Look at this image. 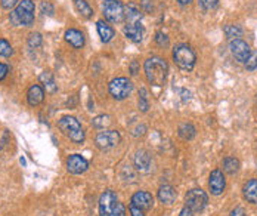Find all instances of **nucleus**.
<instances>
[{"mask_svg": "<svg viewBox=\"0 0 257 216\" xmlns=\"http://www.w3.org/2000/svg\"><path fill=\"white\" fill-rule=\"evenodd\" d=\"M144 71L147 76V80L150 85L161 88L164 86L167 80V73H169V65L166 59L160 56H151L145 61L144 64Z\"/></svg>", "mask_w": 257, "mask_h": 216, "instance_id": "obj_1", "label": "nucleus"}, {"mask_svg": "<svg viewBox=\"0 0 257 216\" xmlns=\"http://www.w3.org/2000/svg\"><path fill=\"white\" fill-rule=\"evenodd\" d=\"M99 215L126 216V209L112 190H106L99 197Z\"/></svg>", "mask_w": 257, "mask_h": 216, "instance_id": "obj_2", "label": "nucleus"}, {"mask_svg": "<svg viewBox=\"0 0 257 216\" xmlns=\"http://www.w3.org/2000/svg\"><path fill=\"white\" fill-rule=\"evenodd\" d=\"M34 10L36 7L33 0H19L15 10L10 12V22H13V25L30 27L34 24Z\"/></svg>", "mask_w": 257, "mask_h": 216, "instance_id": "obj_3", "label": "nucleus"}, {"mask_svg": "<svg viewBox=\"0 0 257 216\" xmlns=\"http://www.w3.org/2000/svg\"><path fill=\"white\" fill-rule=\"evenodd\" d=\"M58 127L73 142H76V144H83L85 142V130H83L80 121L76 117H73V115H64V117H61L58 120Z\"/></svg>", "mask_w": 257, "mask_h": 216, "instance_id": "obj_4", "label": "nucleus"}, {"mask_svg": "<svg viewBox=\"0 0 257 216\" xmlns=\"http://www.w3.org/2000/svg\"><path fill=\"white\" fill-rule=\"evenodd\" d=\"M173 61L180 70L191 71V70H194L195 62H197L195 51L189 45L180 43V45L174 46V49H173Z\"/></svg>", "mask_w": 257, "mask_h": 216, "instance_id": "obj_5", "label": "nucleus"}, {"mask_svg": "<svg viewBox=\"0 0 257 216\" xmlns=\"http://www.w3.org/2000/svg\"><path fill=\"white\" fill-rule=\"evenodd\" d=\"M102 15L111 24H121L124 21V4L120 0H103Z\"/></svg>", "mask_w": 257, "mask_h": 216, "instance_id": "obj_6", "label": "nucleus"}, {"mask_svg": "<svg viewBox=\"0 0 257 216\" xmlns=\"http://www.w3.org/2000/svg\"><path fill=\"white\" fill-rule=\"evenodd\" d=\"M108 91L109 95L117 100V101H123L126 98H129L133 92V83L127 79V77H115L109 82L108 85Z\"/></svg>", "mask_w": 257, "mask_h": 216, "instance_id": "obj_7", "label": "nucleus"}, {"mask_svg": "<svg viewBox=\"0 0 257 216\" xmlns=\"http://www.w3.org/2000/svg\"><path fill=\"white\" fill-rule=\"evenodd\" d=\"M207 203H208V197H207L206 191H203L201 188H192L185 196V206L189 208L194 214L203 212L206 209Z\"/></svg>", "mask_w": 257, "mask_h": 216, "instance_id": "obj_8", "label": "nucleus"}, {"mask_svg": "<svg viewBox=\"0 0 257 216\" xmlns=\"http://www.w3.org/2000/svg\"><path fill=\"white\" fill-rule=\"evenodd\" d=\"M120 142H121V135L118 130H103V132H99L95 138L96 147L102 151H108L117 147Z\"/></svg>", "mask_w": 257, "mask_h": 216, "instance_id": "obj_9", "label": "nucleus"}, {"mask_svg": "<svg viewBox=\"0 0 257 216\" xmlns=\"http://www.w3.org/2000/svg\"><path fill=\"white\" fill-rule=\"evenodd\" d=\"M229 51L232 54V56L238 61V62H246L252 54V49L249 46L247 42H244L243 39H234L229 42Z\"/></svg>", "mask_w": 257, "mask_h": 216, "instance_id": "obj_10", "label": "nucleus"}, {"mask_svg": "<svg viewBox=\"0 0 257 216\" xmlns=\"http://www.w3.org/2000/svg\"><path fill=\"white\" fill-rule=\"evenodd\" d=\"M133 163H135L136 170L141 172V173H145V175L151 173L153 169H154V167H153V166H154L153 157H151V154H150L148 151H145V150L136 151L135 159H133Z\"/></svg>", "mask_w": 257, "mask_h": 216, "instance_id": "obj_11", "label": "nucleus"}, {"mask_svg": "<svg viewBox=\"0 0 257 216\" xmlns=\"http://www.w3.org/2000/svg\"><path fill=\"white\" fill-rule=\"evenodd\" d=\"M208 188L211 191L213 196H220L223 194L225 188H226V179H225V175L220 169H214L211 173H210V178H208Z\"/></svg>", "mask_w": 257, "mask_h": 216, "instance_id": "obj_12", "label": "nucleus"}, {"mask_svg": "<svg viewBox=\"0 0 257 216\" xmlns=\"http://www.w3.org/2000/svg\"><path fill=\"white\" fill-rule=\"evenodd\" d=\"M67 169L73 175H82L89 169V162L80 154H73L67 159Z\"/></svg>", "mask_w": 257, "mask_h": 216, "instance_id": "obj_13", "label": "nucleus"}, {"mask_svg": "<svg viewBox=\"0 0 257 216\" xmlns=\"http://www.w3.org/2000/svg\"><path fill=\"white\" fill-rule=\"evenodd\" d=\"M130 205H135L142 211H150L154 206V197L148 191H138L132 196Z\"/></svg>", "mask_w": 257, "mask_h": 216, "instance_id": "obj_14", "label": "nucleus"}, {"mask_svg": "<svg viewBox=\"0 0 257 216\" xmlns=\"http://www.w3.org/2000/svg\"><path fill=\"white\" fill-rule=\"evenodd\" d=\"M124 34L126 37L133 42V43H141L144 40L145 36V28L142 25V22H136V24H126L124 25Z\"/></svg>", "mask_w": 257, "mask_h": 216, "instance_id": "obj_15", "label": "nucleus"}, {"mask_svg": "<svg viewBox=\"0 0 257 216\" xmlns=\"http://www.w3.org/2000/svg\"><path fill=\"white\" fill-rule=\"evenodd\" d=\"M124 19L126 24H136L142 22V9L138 3L130 1L129 4L124 6Z\"/></svg>", "mask_w": 257, "mask_h": 216, "instance_id": "obj_16", "label": "nucleus"}, {"mask_svg": "<svg viewBox=\"0 0 257 216\" xmlns=\"http://www.w3.org/2000/svg\"><path fill=\"white\" fill-rule=\"evenodd\" d=\"M45 100V89L40 85H33L30 86L28 92H27V103L31 107H37L43 103Z\"/></svg>", "mask_w": 257, "mask_h": 216, "instance_id": "obj_17", "label": "nucleus"}, {"mask_svg": "<svg viewBox=\"0 0 257 216\" xmlns=\"http://www.w3.org/2000/svg\"><path fill=\"white\" fill-rule=\"evenodd\" d=\"M64 37H65V42L70 43L76 49H82L85 46V36H83V33L80 30L70 28V30L65 31Z\"/></svg>", "mask_w": 257, "mask_h": 216, "instance_id": "obj_18", "label": "nucleus"}, {"mask_svg": "<svg viewBox=\"0 0 257 216\" xmlns=\"http://www.w3.org/2000/svg\"><path fill=\"white\" fill-rule=\"evenodd\" d=\"M96 30H98V34H99V37L103 43H109L115 36V30L103 19H99L96 22Z\"/></svg>", "mask_w": 257, "mask_h": 216, "instance_id": "obj_19", "label": "nucleus"}, {"mask_svg": "<svg viewBox=\"0 0 257 216\" xmlns=\"http://www.w3.org/2000/svg\"><path fill=\"white\" fill-rule=\"evenodd\" d=\"M157 197H158L160 203H163L166 206H170V205L174 203V200H176V191H174V188L171 185L166 184V185H161L158 188Z\"/></svg>", "mask_w": 257, "mask_h": 216, "instance_id": "obj_20", "label": "nucleus"}, {"mask_svg": "<svg viewBox=\"0 0 257 216\" xmlns=\"http://www.w3.org/2000/svg\"><path fill=\"white\" fill-rule=\"evenodd\" d=\"M243 196L244 199L252 203V205H257V179L256 178H252L249 179L244 187H243Z\"/></svg>", "mask_w": 257, "mask_h": 216, "instance_id": "obj_21", "label": "nucleus"}, {"mask_svg": "<svg viewBox=\"0 0 257 216\" xmlns=\"http://www.w3.org/2000/svg\"><path fill=\"white\" fill-rule=\"evenodd\" d=\"M39 80H40V83L43 85V89H45L48 94H55V92H56L58 86H56V83H55V79H53L52 73L43 71V73L39 76Z\"/></svg>", "mask_w": 257, "mask_h": 216, "instance_id": "obj_22", "label": "nucleus"}, {"mask_svg": "<svg viewBox=\"0 0 257 216\" xmlns=\"http://www.w3.org/2000/svg\"><path fill=\"white\" fill-rule=\"evenodd\" d=\"M177 135L183 139V141H192L197 135V129L194 124L191 123H182L177 129Z\"/></svg>", "mask_w": 257, "mask_h": 216, "instance_id": "obj_23", "label": "nucleus"}, {"mask_svg": "<svg viewBox=\"0 0 257 216\" xmlns=\"http://www.w3.org/2000/svg\"><path fill=\"white\" fill-rule=\"evenodd\" d=\"M223 170L228 175H235L240 170V160L237 157H225L223 160Z\"/></svg>", "mask_w": 257, "mask_h": 216, "instance_id": "obj_24", "label": "nucleus"}, {"mask_svg": "<svg viewBox=\"0 0 257 216\" xmlns=\"http://www.w3.org/2000/svg\"><path fill=\"white\" fill-rule=\"evenodd\" d=\"M74 4H76L77 12H79L82 16H85L87 19H90V18L93 16V9L90 7V4H89L86 0H74Z\"/></svg>", "mask_w": 257, "mask_h": 216, "instance_id": "obj_25", "label": "nucleus"}, {"mask_svg": "<svg viewBox=\"0 0 257 216\" xmlns=\"http://www.w3.org/2000/svg\"><path fill=\"white\" fill-rule=\"evenodd\" d=\"M223 31L226 34L228 39L234 40V39H240L243 36V28L240 25H235V24H228L223 27Z\"/></svg>", "mask_w": 257, "mask_h": 216, "instance_id": "obj_26", "label": "nucleus"}, {"mask_svg": "<svg viewBox=\"0 0 257 216\" xmlns=\"http://www.w3.org/2000/svg\"><path fill=\"white\" fill-rule=\"evenodd\" d=\"M111 124V117L108 114H101V115H96L93 120H92V126L96 127V129H105Z\"/></svg>", "mask_w": 257, "mask_h": 216, "instance_id": "obj_27", "label": "nucleus"}, {"mask_svg": "<svg viewBox=\"0 0 257 216\" xmlns=\"http://www.w3.org/2000/svg\"><path fill=\"white\" fill-rule=\"evenodd\" d=\"M150 108V95H148V91L145 88H141L139 89V109L142 112H147Z\"/></svg>", "mask_w": 257, "mask_h": 216, "instance_id": "obj_28", "label": "nucleus"}, {"mask_svg": "<svg viewBox=\"0 0 257 216\" xmlns=\"http://www.w3.org/2000/svg\"><path fill=\"white\" fill-rule=\"evenodd\" d=\"M154 40H155V43H157L160 48H169V45H170L169 36H167L166 33H163V31H157Z\"/></svg>", "mask_w": 257, "mask_h": 216, "instance_id": "obj_29", "label": "nucleus"}, {"mask_svg": "<svg viewBox=\"0 0 257 216\" xmlns=\"http://www.w3.org/2000/svg\"><path fill=\"white\" fill-rule=\"evenodd\" d=\"M13 54V49L10 46V43L4 39H0V56L3 58H9Z\"/></svg>", "mask_w": 257, "mask_h": 216, "instance_id": "obj_30", "label": "nucleus"}, {"mask_svg": "<svg viewBox=\"0 0 257 216\" xmlns=\"http://www.w3.org/2000/svg\"><path fill=\"white\" fill-rule=\"evenodd\" d=\"M198 4H200V7H201L204 12H211V10L217 9L219 0H200Z\"/></svg>", "mask_w": 257, "mask_h": 216, "instance_id": "obj_31", "label": "nucleus"}, {"mask_svg": "<svg viewBox=\"0 0 257 216\" xmlns=\"http://www.w3.org/2000/svg\"><path fill=\"white\" fill-rule=\"evenodd\" d=\"M42 43H43V37H42L40 33H31L28 36V46L30 48H34V49L36 48H40Z\"/></svg>", "mask_w": 257, "mask_h": 216, "instance_id": "obj_32", "label": "nucleus"}, {"mask_svg": "<svg viewBox=\"0 0 257 216\" xmlns=\"http://www.w3.org/2000/svg\"><path fill=\"white\" fill-rule=\"evenodd\" d=\"M244 65H246V68L249 70V71H255L257 68V52L256 51H252V54H250V56H249V59L244 62Z\"/></svg>", "mask_w": 257, "mask_h": 216, "instance_id": "obj_33", "label": "nucleus"}, {"mask_svg": "<svg viewBox=\"0 0 257 216\" xmlns=\"http://www.w3.org/2000/svg\"><path fill=\"white\" fill-rule=\"evenodd\" d=\"M147 132V126L144 123H136V126H130V133L133 136H142Z\"/></svg>", "mask_w": 257, "mask_h": 216, "instance_id": "obj_34", "label": "nucleus"}, {"mask_svg": "<svg viewBox=\"0 0 257 216\" xmlns=\"http://www.w3.org/2000/svg\"><path fill=\"white\" fill-rule=\"evenodd\" d=\"M42 13L52 16V15H53V6H52L49 1H43V3H42Z\"/></svg>", "mask_w": 257, "mask_h": 216, "instance_id": "obj_35", "label": "nucleus"}, {"mask_svg": "<svg viewBox=\"0 0 257 216\" xmlns=\"http://www.w3.org/2000/svg\"><path fill=\"white\" fill-rule=\"evenodd\" d=\"M0 3H1V7H3V9L10 10L12 7H15V6L19 3V0H0Z\"/></svg>", "mask_w": 257, "mask_h": 216, "instance_id": "obj_36", "label": "nucleus"}, {"mask_svg": "<svg viewBox=\"0 0 257 216\" xmlns=\"http://www.w3.org/2000/svg\"><path fill=\"white\" fill-rule=\"evenodd\" d=\"M129 212H130V216H145V211H142L141 208H138L135 205L129 206Z\"/></svg>", "mask_w": 257, "mask_h": 216, "instance_id": "obj_37", "label": "nucleus"}, {"mask_svg": "<svg viewBox=\"0 0 257 216\" xmlns=\"http://www.w3.org/2000/svg\"><path fill=\"white\" fill-rule=\"evenodd\" d=\"M141 9L145 10V12H153L154 4H153L151 0H142V1H141Z\"/></svg>", "mask_w": 257, "mask_h": 216, "instance_id": "obj_38", "label": "nucleus"}, {"mask_svg": "<svg viewBox=\"0 0 257 216\" xmlns=\"http://www.w3.org/2000/svg\"><path fill=\"white\" fill-rule=\"evenodd\" d=\"M7 73H9V67H7L6 64L0 62V82L7 76Z\"/></svg>", "mask_w": 257, "mask_h": 216, "instance_id": "obj_39", "label": "nucleus"}, {"mask_svg": "<svg viewBox=\"0 0 257 216\" xmlns=\"http://www.w3.org/2000/svg\"><path fill=\"white\" fill-rule=\"evenodd\" d=\"M138 71H139V65H138V62H136V61H132V64H130V74H132V76H136Z\"/></svg>", "mask_w": 257, "mask_h": 216, "instance_id": "obj_40", "label": "nucleus"}, {"mask_svg": "<svg viewBox=\"0 0 257 216\" xmlns=\"http://www.w3.org/2000/svg\"><path fill=\"white\" fill-rule=\"evenodd\" d=\"M231 216H246V212L243 208H235L232 212H231Z\"/></svg>", "mask_w": 257, "mask_h": 216, "instance_id": "obj_41", "label": "nucleus"}, {"mask_svg": "<svg viewBox=\"0 0 257 216\" xmlns=\"http://www.w3.org/2000/svg\"><path fill=\"white\" fill-rule=\"evenodd\" d=\"M179 216H195V215H194V212H192V211H191L189 208H186V206H185V208H183V209L180 211Z\"/></svg>", "mask_w": 257, "mask_h": 216, "instance_id": "obj_42", "label": "nucleus"}, {"mask_svg": "<svg viewBox=\"0 0 257 216\" xmlns=\"http://www.w3.org/2000/svg\"><path fill=\"white\" fill-rule=\"evenodd\" d=\"M192 0H177V3L180 4V6H186V4H189Z\"/></svg>", "mask_w": 257, "mask_h": 216, "instance_id": "obj_43", "label": "nucleus"}]
</instances>
